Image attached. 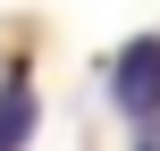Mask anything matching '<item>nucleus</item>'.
<instances>
[{"label":"nucleus","mask_w":160,"mask_h":151,"mask_svg":"<svg viewBox=\"0 0 160 151\" xmlns=\"http://www.w3.org/2000/svg\"><path fill=\"white\" fill-rule=\"evenodd\" d=\"M110 101H118V118L143 126V143L160 134V34L127 42V50L110 59Z\"/></svg>","instance_id":"f257e3e1"},{"label":"nucleus","mask_w":160,"mask_h":151,"mask_svg":"<svg viewBox=\"0 0 160 151\" xmlns=\"http://www.w3.org/2000/svg\"><path fill=\"white\" fill-rule=\"evenodd\" d=\"M34 118H42V109H34V84L8 76V92H0V151H25L34 143Z\"/></svg>","instance_id":"f03ea898"},{"label":"nucleus","mask_w":160,"mask_h":151,"mask_svg":"<svg viewBox=\"0 0 160 151\" xmlns=\"http://www.w3.org/2000/svg\"><path fill=\"white\" fill-rule=\"evenodd\" d=\"M143 151H160V143H143Z\"/></svg>","instance_id":"7ed1b4c3"}]
</instances>
